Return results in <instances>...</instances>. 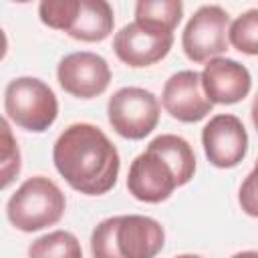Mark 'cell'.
<instances>
[{
  "label": "cell",
  "instance_id": "obj_1",
  "mask_svg": "<svg viewBox=\"0 0 258 258\" xmlns=\"http://www.w3.org/2000/svg\"><path fill=\"white\" fill-rule=\"evenodd\" d=\"M52 161L79 194L103 196L117 183L121 159L113 141L93 123H73L54 141Z\"/></svg>",
  "mask_w": 258,
  "mask_h": 258
},
{
  "label": "cell",
  "instance_id": "obj_2",
  "mask_svg": "<svg viewBox=\"0 0 258 258\" xmlns=\"http://www.w3.org/2000/svg\"><path fill=\"white\" fill-rule=\"evenodd\" d=\"M163 244L161 224L139 214L107 218L91 234L93 258H155Z\"/></svg>",
  "mask_w": 258,
  "mask_h": 258
},
{
  "label": "cell",
  "instance_id": "obj_3",
  "mask_svg": "<svg viewBox=\"0 0 258 258\" xmlns=\"http://www.w3.org/2000/svg\"><path fill=\"white\" fill-rule=\"evenodd\" d=\"M67 208L64 194L60 187L44 177H28L8 200L6 216L8 222L20 232H38L54 226Z\"/></svg>",
  "mask_w": 258,
  "mask_h": 258
},
{
  "label": "cell",
  "instance_id": "obj_4",
  "mask_svg": "<svg viewBox=\"0 0 258 258\" xmlns=\"http://www.w3.org/2000/svg\"><path fill=\"white\" fill-rule=\"evenodd\" d=\"M4 113L20 129L42 133L58 115L54 91L36 77H16L4 89Z\"/></svg>",
  "mask_w": 258,
  "mask_h": 258
},
{
  "label": "cell",
  "instance_id": "obj_5",
  "mask_svg": "<svg viewBox=\"0 0 258 258\" xmlns=\"http://www.w3.org/2000/svg\"><path fill=\"white\" fill-rule=\"evenodd\" d=\"M107 119L121 137L139 141L157 127L159 101L147 89L123 87L109 97Z\"/></svg>",
  "mask_w": 258,
  "mask_h": 258
},
{
  "label": "cell",
  "instance_id": "obj_6",
  "mask_svg": "<svg viewBox=\"0 0 258 258\" xmlns=\"http://www.w3.org/2000/svg\"><path fill=\"white\" fill-rule=\"evenodd\" d=\"M230 16L218 4L200 6L181 32V46L191 62H208L228 48Z\"/></svg>",
  "mask_w": 258,
  "mask_h": 258
},
{
  "label": "cell",
  "instance_id": "obj_7",
  "mask_svg": "<svg viewBox=\"0 0 258 258\" xmlns=\"http://www.w3.org/2000/svg\"><path fill=\"white\" fill-rule=\"evenodd\" d=\"M179 185L181 179L175 167L155 147L147 145V149L131 161L127 173V189L135 200L145 204H159L165 202Z\"/></svg>",
  "mask_w": 258,
  "mask_h": 258
},
{
  "label": "cell",
  "instance_id": "obj_8",
  "mask_svg": "<svg viewBox=\"0 0 258 258\" xmlns=\"http://www.w3.org/2000/svg\"><path fill=\"white\" fill-rule=\"evenodd\" d=\"M173 44V32H165L161 28L129 22L125 24L113 38V50L117 58L133 69L151 67L167 56Z\"/></svg>",
  "mask_w": 258,
  "mask_h": 258
},
{
  "label": "cell",
  "instance_id": "obj_9",
  "mask_svg": "<svg viewBox=\"0 0 258 258\" xmlns=\"http://www.w3.org/2000/svg\"><path fill=\"white\" fill-rule=\"evenodd\" d=\"M56 79L64 93L77 99H93L107 91L111 83V69L101 54L79 50L58 60Z\"/></svg>",
  "mask_w": 258,
  "mask_h": 258
},
{
  "label": "cell",
  "instance_id": "obj_10",
  "mask_svg": "<svg viewBox=\"0 0 258 258\" xmlns=\"http://www.w3.org/2000/svg\"><path fill=\"white\" fill-rule=\"evenodd\" d=\"M202 145L208 161L220 169L236 167L248 151L244 123L230 113L214 115L202 129Z\"/></svg>",
  "mask_w": 258,
  "mask_h": 258
},
{
  "label": "cell",
  "instance_id": "obj_11",
  "mask_svg": "<svg viewBox=\"0 0 258 258\" xmlns=\"http://www.w3.org/2000/svg\"><path fill=\"white\" fill-rule=\"evenodd\" d=\"M161 103L163 109L181 123H198L214 109V103L204 93L202 77L196 71L173 73L163 85Z\"/></svg>",
  "mask_w": 258,
  "mask_h": 258
},
{
  "label": "cell",
  "instance_id": "obj_12",
  "mask_svg": "<svg viewBox=\"0 0 258 258\" xmlns=\"http://www.w3.org/2000/svg\"><path fill=\"white\" fill-rule=\"evenodd\" d=\"M200 77L204 93L214 105L240 103L252 89L250 71L242 62L228 56H216L208 60Z\"/></svg>",
  "mask_w": 258,
  "mask_h": 258
},
{
  "label": "cell",
  "instance_id": "obj_13",
  "mask_svg": "<svg viewBox=\"0 0 258 258\" xmlns=\"http://www.w3.org/2000/svg\"><path fill=\"white\" fill-rule=\"evenodd\" d=\"M113 8L105 0H79L69 36L83 42H101L113 32Z\"/></svg>",
  "mask_w": 258,
  "mask_h": 258
},
{
  "label": "cell",
  "instance_id": "obj_14",
  "mask_svg": "<svg viewBox=\"0 0 258 258\" xmlns=\"http://www.w3.org/2000/svg\"><path fill=\"white\" fill-rule=\"evenodd\" d=\"M149 145L155 147L157 151H161L167 157V161L175 167V171L181 179V185H185L194 177V173H196V153L183 137L173 135V133H161V135L153 137L149 141Z\"/></svg>",
  "mask_w": 258,
  "mask_h": 258
},
{
  "label": "cell",
  "instance_id": "obj_15",
  "mask_svg": "<svg viewBox=\"0 0 258 258\" xmlns=\"http://www.w3.org/2000/svg\"><path fill=\"white\" fill-rule=\"evenodd\" d=\"M183 16L181 0H139L135 4V20L173 32Z\"/></svg>",
  "mask_w": 258,
  "mask_h": 258
},
{
  "label": "cell",
  "instance_id": "obj_16",
  "mask_svg": "<svg viewBox=\"0 0 258 258\" xmlns=\"http://www.w3.org/2000/svg\"><path fill=\"white\" fill-rule=\"evenodd\" d=\"M28 258H83L81 242L67 230H54L28 246Z\"/></svg>",
  "mask_w": 258,
  "mask_h": 258
},
{
  "label": "cell",
  "instance_id": "obj_17",
  "mask_svg": "<svg viewBox=\"0 0 258 258\" xmlns=\"http://www.w3.org/2000/svg\"><path fill=\"white\" fill-rule=\"evenodd\" d=\"M228 40L236 50L250 56H258V8L242 12L230 24Z\"/></svg>",
  "mask_w": 258,
  "mask_h": 258
},
{
  "label": "cell",
  "instance_id": "obj_18",
  "mask_svg": "<svg viewBox=\"0 0 258 258\" xmlns=\"http://www.w3.org/2000/svg\"><path fill=\"white\" fill-rule=\"evenodd\" d=\"M79 0H44L38 6V16L42 24L54 30H69L77 12Z\"/></svg>",
  "mask_w": 258,
  "mask_h": 258
},
{
  "label": "cell",
  "instance_id": "obj_19",
  "mask_svg": "<svg viewBox=\"0 0 258 258\" xmlns=\"http://www.w3.org/2000/svg\"><path fill=\"white\" fill-rule=\"evenodd\" d=\"M2 137H4V151H2V187H8L10 181L20 173V151L10 133L8 119L2 121Z\"/></svg>",
  "mask_w": 258,
  "mask_h": 258
},
{
  "label": "cell",
  "instance_id": "obj_20",
  "mask_svg": "<svg viewBox=\"0 0 258 258\" xmlns=\"http://www.w3.org/2000/svg\"><path fill=\"white\" fill-rule=\"evenodd\" d=\"M238 202H240V208L248 216L258 218V159H256L252 171L246 175V179L240 185Z\"/></svg>",
  "mask_w": 258,
  "mask_h": 258
},
{
  "label": "cell",
  "instance_id": "obj_21",
  "mask_svg": "<svg viewBox=\"0 0 258 258\" xmlns=\"http://www.w3.org/2000/svg\"><path fill=\"white\" fill-rule=\"evenodd\" d=\"M250 115H252V123H254L256 131H258V95H256V97H254V101H252V109H250Z\"/></svg>",
  "mask_w": 258,
  "mask_h": 258
},
{
  "label": "cell",
  "instance_id": "obj_22",
  "mask_svg": "<svg viewBox=\"0 0 258 258\" xmlns=\"http://www.w3.org/2000/svg\"><path fill=\"white\" fill-rule=\"evenodd\" d=\"M232 258H258L256 250H244V252H236Z\"/></svg>",
  "mask_w": 258,
  "mask_h": 258
},
{
  "label": "cell",
  "instance_id": "obj_23",
  "mask_svg": "<svg viewBox=\"0 0 258 258\" xmlns=\"http://www.w3.org/2000/svg\"><path fill=\"white\" fill-rule=\"evenodd\" d=\"M175 258H202V256H198V254H179Z\"/></svg>",
  "mask_w": 258,
  "mask_h": 258
}]
</instances>
